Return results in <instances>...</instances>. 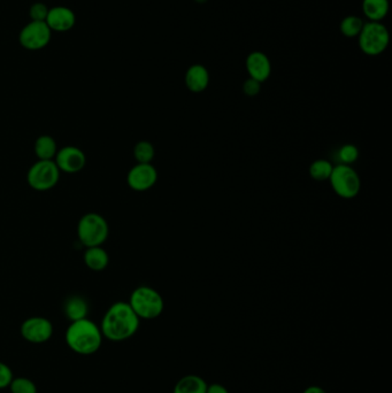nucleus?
<instances>
[{"mask_svg": "<svg viewBox=\"0 0 392 393\" xmlns=\"http://www.w3.org/2000/svg\"><path fill=\"white\" fill-rule=\"evenodd\" d=\"M140 317L135 314L128 302L113 304L101 320V330L103 338L111 341H127L140 329Z\"/></svg>", "mask_w": 392, "mask_h": 393, "instance_id": "obj_1", "label": "nucleus"}, {"mask_svg": "<svg viewBox=\"0 0 392 393\" xmlns=\"http://www.w3.org/2000/svg\"><path fill=\"white\" fill-rule=\"evenodd\" d=\"M103 338L101 326L89 320L88 317L70 322L65 335L68 348L79 355L96 353L101 348Z\"/></svg>", "mask_w": 392, "mask_h": 393, "instance_id": "obj_2", "label": "nucleus"}, {"mask_svg": "<svg viewBox=\"0 0 392 393\" xmlns=\"http://www.w3.org/2000/svg\"><path fill=\"white\" fill-rule=\"evenodd\" d=\"M129 305L140 320H153L164 312V302L162 295L151 287H136L131 292Z\"/></svg>", "mask_w": 392, "mask_h": 393, "instance_id": "obj_3", "label": "nucleus"}, {"mask_svg": "<svg viewBox=\"0 0 392 393\" xmlns=\"http://www.w3.org/2000/svg\"><path fill=\"white\" fill-rule=\"evenodd\" d=\"M110 235L106 219L98 213L84 214L77 224V237L83 246H101Z\"/></svg>", "mask_w": 392, "mask_h": 393, "instance_id": "obj_4", "label": "nucleus"}, {"mask_svg": "<svg viewBox=\"0 0 392 393\" xmlns=\"http://www.w3.org/2000/svg\"><path fill=\"white\" fill-rule=\"evenodd\" d=\"M329 182L334 193L343 199L356 198L362 189V180L352 166H334Z\"/></svg>", "mask_w": 392, "mask_h": 393, "instance_id": "obj_5", "label": "nucleus"}, {"mask_svg": "<svg viewBox=\"0 0 392 393\" xmlns=\"http://www.w3.org/2000/svg\"><path fill=\"white\" fill-rule=\"evenodd\" d=\"M358 37L360 50L371 57L382 55L389 45V31L381 22H366Z\"/></svg>", "mask_w": 392, "mask_h": 393, "instance_id": "obj_6", "label": "nucleus"}, {"mask_svg": "<svg viewBox=\"0 0 392 393\" xmlns=\"http://www.w3.org/2000/svg\"><path fill=\"white\" fill-rule=\"evenodd\" d=\"M60 173L55 160H38L28 171V184L40 193L49 191L58 184Z\"/></svg>", "mask_w": 392, "mask_h": 393, "instance_id": "obj_7", "label": "nucleus"}, {"mask_svg": "<svg viewBox=\"0 0 392 393\" xmlns=\"http://www.w3.org/2000/svg\"><path fill=\"white\" fill-rule=\"evenodd\" d=\"M52 30L46 22L31 21L20 33V44L29 51L42 50L49 45Z\"/></svg>", "mask_w": 392, "mask_h": 393, "instance_id": "obj_8", "label": "nucleus"}, {"mask_svg": "<svg viewBox=\"0 0 392 393\" xmlns=\"http://www.w3.org/2000/svg\"><path fill=\"white\" fill-rule=\"evenodd\" d=\"M158 182V171L152 164H136L127 175V183L136 193H145Z\"/></svg>", "mask_w": 392, "mask_h": 393, "instance_id": "obj_9", "label": "nucleus"}, {"mask_svg": "<svg viewBox=\"0 0 392 393\" xmlns=\"http://www.w3.org/2000/svg\"><path fill=\"white\" fill-rule=\"evenodd\" d=\"M20 331L23 339L31 344H44L53 335V326L45 317H33L21 324Z\"/></svg>", "mask_w": 392, "mask_h": 393, "instance_id": "obj_10", "label": "nucleus"}, {"mask_svg": "<svg viewBox=\"0 0 392 393\" xmlns=\"http://www.w3.org/2000/svg\"><path fill=\"white\" fill-rule=\"evenodd\" d=\"M55 162L61 173L77 174L86 167V153L77 147H65L58 149Z\"/></svg>", "mask_w": 392, "mask_h": 393, "instance_id": "obj_11", "label": "nucleus"}, {"mask_svg": "<svg viewBox=\"0 0 392 393\" xmlns=\"http://www.w3.org/2000/svg\"><path fill=\"white\" fill-rule=\"evenodd\" d=\"M45 22L52 31L65 33V31L70 30L75 25L77 16L72 9L64 6H57L49 9V14H47Z\"/></svg>", "mask_w": 392, "mask_h": 393, "instance_id": "obj_12", "label": "nucleus"}, {"mask_svg": "<svg viewBox=\"0 0 392 393\" xmlns=\"http://www.w3.org/2000/svg\"><path fill=\"white\" fill-rule=\"evenodd\" d=\"M247 73L251 79H256L262 83L267 81L271 74V60L264 53L254 51L247 55Z\"/></svg>", "mask_w": 392, "mask_h": 393, "instance_id": "obj_13", "label": "nucleus"}, {"mask_svg": "<svg viewBox=\"0 0 392 393\" xmlns=\"http://www.w3.org/2000/svg\"><path fill=\"white\" fill-rule=\"evenodd\" d=\"M184 82L189 91L201 93L205 91L210 84V73L203 64H192L191 67L186 70Z\"/></svg>", "mask_w": 392, "mask_h": 393, "instance_id": "obj_14", "label": "nucleus"}, {"mask_svg": "<svg viewBox=\"0 0 392 393\" xmlns=\"http://www.w3.org/2000/svg\"><path fill=\"white\" fill-rule=\"evenodd\" d=\"M83 260L90 270L103 271L110 263V256L101 246L86 247Z\"/></svg>", "mask_w": 392, "mask_h": 393, "instance_id": "obj_15", "label": "nucleus"}, {"mask_svg": "<svg viewBox=\"0 0 392 393\" xmlns=\"http://www.w3.org/2000/svg\"><path fill=\"white\" fill-rule=\"evenodd\" d=\"M64 313L70 322L83 320L88 317L89 305L86 299L81 296H72L65 302Z\"/></svg>", "mask_w": 392, "mask_h": 393, "instance_id": "obj_16", "label": "nucleus"}, {"mask_svg": "<svg viewBox=\"0 0 392 393\" xmlns=\"http://www.w3.org/2000/svg\"><path fill=\"white\" fill-rule=\"evenodd\" d=\"M362 12L371 22H381L389 12V0H362Z\"/></svg>", "mask_w": 392, "mask_h": 393, "instance_id": "obj_17", "label": "nucleus"}, {"mask_svg": "<svg viewBox=\"0 0 392 393\" xmlns=\"http://www.w3.org/2000/svg\"><path fill=\"white\" fill-rule=\"evenodd\" d=\"M58 149V144L49 135H42L35 142L34 151L38 160H55Z\"/></svg>", "mask_w": 392, "mask_h": 393, "instance_id": "obj_18", "label": "nucleus"}, {"mask_svg": "<svg viewBox=\"0 0 392 393\" xmlns=\"http://www.w3.org/2000/svg\"><path fill=\"white\" fill-rule=\"evenodd\" d=\"M207 383L198 375H186L174 387L173 393H206Z\"/></svg>", "mask_w": 392, "mask_h": 393, "instance_id": "obj_19", "label": "nucleus"}, {"mask_svg": "<svg viewBox=\"0 0 392 393\" xmlns=\"http://www.w3.org/2000/svg\"><path fill=\"white\" fill-rule=\"evenodd\" d=\"M332 169H334V166H332V162L325 160V159H319V160H315V161L310 164L308 173L314 181L325 182V181H329V178H330Z\"/></svg>", "mask_w": 392, "mask_h": 393, "instance_id": "obj_20", "label": "nucleus"}, {"mask_svg": "<svg viewBox=\"0 0 392 393\" xmlns=\"http://www.w3.org/2000/svg\"><path fill=\"white\" fill-rule=\"evenodd\" d=\"M155 156V147L149 140H140L135 145L134 158L137 164H152Z\"/></svg>", "mask_w": 392, "mask_h": 393, "instance_id": "obj_21", "label": "nucleus"}, {"mask_svg": "<svg viewBox=\"0 0 392 393\" xmlns=\"http://www.w3.org/2000/svg\"><path fill=\"white\" fill-rule=\"evenodd\" d=\"M364 25L365 23L362 21V18L359 16H349L342 20L340 29L344 36L347 38H353V37H358L359 34L362 33Z\"/></svg>", "mask_w": 392, "mask_h": 393, "instance_id": "obj_22", "label": "nucleus"}, {"mask_svg": "<svg viewBox=\"0 0 392 393\" xmlns=\"http://www.w3.org/2000/svg\"><path fill=\"white\" fill-rule=\"evenodd\" d=\"M338 160L342 165L351 166L358 160L359 149L353 144H345L337 151Z\"/></svg>", "mask_w": 392, "mask_h": 393, "instance_id": "obj_23", "label": "nucleus"}, {"mask_svg": "<svg viewBox=\"0 0 392 393\" xmlns=\"http://www.w3.org/2000/svg\"><path fill=\"white\" fill-rule=\"evenodd\" d=\"M9 389L12 393H37L36 385L27 377L13 378Z\"/></svg>", "mask_w": 392, "mask_h": 393, "instance_id": "obj_24", "label": "nucleus"}, {"mask_svg": "<svg viewBox=\"0 0 392 393\" xmlns=\"http://www.w3.org/2000/svg\"><path fill=\"white\" fill-rule=\"evenodd\" d=\"M49 7L46 6L45 4L36 3L31 6L30 14L31 21H42L45 22L47 14H49Z\"/></svg>", "mask_w": 392, "mask_h": 393, "instance_id": "obj_25", "label": "nucleus"}, {"mask_svg": "<svg viewBox=\"0 0 392 393\" xmlns=\"http://www.w3.org/2000/svg\"><path fill=\"white\" fill-rule=\"evenodd\" d=\"M13 378L14 376H13L12 369L9 368L6 363L0 361V390L9 387Z\"/></svg>", "mask_w": 392, "mask_h": 393, "instance_id": "obj_26", "label": "nucleus"}, {"mask_svg": "<svg viewBox=\"0 0 392 393\" xmlns=\"http://www.w3.org/2000/svg\"><path fill=\"white\" fill-rule=\"evenodd\" d=\"M262 91V83L258 82L256 79H249L244 82L243 92L249 97H256Z\"/></svg>", "mask_w": 392, "mask_h": 393, "instance_id": "obj_27", "label": "nucleus"}, {"mask_svg": "<svg viewBox=\"0 0 392 393\" xmlns=\"http://www.w3.org/2000/svg\"><path fill=\"white\" fill-rule=\"evenodd\" d=\"M206 393H229V391L223 385L213 383V385H207Z\"/></svg>", "mask_w": 392, "mask_h": 393, "instance_id": "obj_28", "label": "nucleus"}, {"mask_svg": "<svg viewBox=\"0 0 392 393\" xmlns=\"http://www.w3.org/2000/svg\"><path fill=\"white\" fill-rule=\"evenodd\" d=\"M303 393H327L323 390V387H316V385H312V387H308L305 389Z\"/></svg>", "mask_w": 392, "mask_h": 393, "instance_id": "obj_29", "label": "nucleus"}, {"mask_svg": "<svg viewBox=\"0 0 392 393\" xmlns=\"http://www.w3.org/2000/svg\"><path fill=\"white\" fill-rule=\"evenodd\" d=\"M195 1L198 4H205L206 3L207 0H195Z\"/></svg>", "mask_w": 392, "mask_h": 393, "instance_id": "obj_30", "label": "nucleus"}]
</instances>
